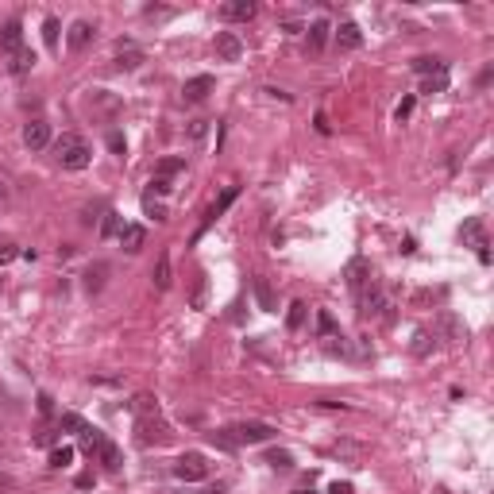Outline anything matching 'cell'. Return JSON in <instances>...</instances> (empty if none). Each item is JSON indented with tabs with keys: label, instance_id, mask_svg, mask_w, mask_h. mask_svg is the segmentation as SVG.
Listing matches in <instances>:
<instances>
[{
	"label": "cell",
	"instance_id": "obj_1",
	"mask_svg": "<svg viewBox=\"0 0 494 494\" xmlns=\"http://www.w3.org/2000/svg\"><path fill=\"white\" fill-rule=\"evenodd\" d=\"M54 158H59L62 170H85V166L93 163V147H89L85 136L66 132V136L54 139Z\"/></svg>",
	"mask_w": 494,
	"mask_h": 494
},
{
	"label": "cell",
	"instance_id": "obj_2",
	"mask_svg": "<svg viewBox=\"0 0 494 494\" xmlns=\"http://www.w3.org/2000/svg\"><path fill=\"white\" fill-rule=\"evenodd\" d=\"M170 436H174V433H170V425H166V421H163V417H136V440H139V444H147V448H151V444H170Z\"/></svg>",
	"mask_w": 494,
	"mask_h": 494
},
{
	"label": "cell",
	"instance_id": "obj_3",
	"mask_svg": "<svg viewBox=\"0 0 494 494\" xmlns=\"http://www.w3.org/2000/svg\"><path fill=\"white\" fill-rule=\"evenodd\" d=\"M205 475H209V460L201 452H185L174 460V479H182V483H201Z\"/></svg>",
	"mask_w": 494,
	"mask_h": 494
},
{
	"label": "cell",
	"instance_id": "obj_4",
	"mask_svg": "<svg viewBox=\"0 0 494 494\" xmlns=\"http://www.w3.org/2000/svg\"><path fill=\"white\" fill-rule=\"evenodd\" d=\"M460 240H464L467 247H479V263H491V251H486V224H483V216H471V220H464V228H460Z\"/></svg>",
	"mask_w": 494,
	"mask_h": 494
},
{
	"label": "cell",
	"instance_id": "obj_5",
	"mask_svg": "<svg viewBox=\"0 0 494 494\" xmlns=\"http://www.w3.org/2000/svg\"><path fill=\"white\" fill-rule=\"evenodd\" d=\"M274 433H278V429L267 425V421H243V425H236V429H232L236 444H267V440H271Z\"/></svg>",
	"mask_w": 494,
	"mask_h": 494
},
{
	"label": "cell",
	"instance_id": "obj_6",
	"mask_svg": "<svg viewBox=\"0 0 494 494\" xmlns=\"http://www.w3.org/2000/svg\"><path fill=\"white\" fill-rule=\"evenodd\" d=\"M344 274H348V290H351V294H363L367 286H375V282H378V278H375V267H371L367 259H351Z\"/></svg>",
	"mask_w": 494,
	"mask_h": 494
},
{
	"label": "cell",
	"instance_id": "obj_7",
	"mask_svg": "<svg viewBox=\"0 0 494 494\" xmlns=\"http://www.w3.org/2000/svg\"><path fill=\"white\" fill-rule=\"evenodd\" d=\"M23 50V28H20V20H8L4 28H0V54H20Z\"/></svg>",
	"mask_w": 494,
	"mask_h": 494
},
{
	"label": "cell",
	"instance_id": "obj_8",
	"mask_svg": "<svg viewBox=\"0 0 494 494\" xmlns=\"http://www.w3.org/2000/svg\"><path fill=\"white\" fill-rule=\"evenodd\" d=\"M47 143H50V124L47 120H31V124H23V147H28V151H43Z\"/></svg>",
	"mask_w": 494,
	"mask_h": 494
},
{
	"label": "cell",
	"instance_id": "obj_9",
	"mask_svg": "<svg viewBox=\"0 0 494 494\" xmlns=\"http://www.w3.org/2000/svg\"><path fill=\"white\" fill-rule=\"evenodd\" d=\"M436 332L448 340V344H460V340H467V325L455 313H440V320H436Z\"/></svg>",
	"mask_w": 494,
	"mask_h": 494
},
{
	"label": "cell",
	"instance_id": "obj_10",
	"mask_svg": "<svg viewBox=\"0 0 494 494\" xmlns=\"http://www.w3.org/2000/svg\"><path fill=\"white\" fill-rule=\"evenodd\" d=\"M255 0H228V4H224L220 8V16L228 23H247V20H255Z\"/></svg>",
	"mask_w": 494,
	"mask_h": 494
},
{
	"label": "cell",
	"instance_id": "obj_11",
	"mask_svg": "<svg viewBox=\"0 0 494 494\" xmlns=\"http://www.w3.org/2000/svg\"><path fill=\"white\" fill-rule=\"evenodd\" d=\"M213 85H216V81L209 78V74H197V78H189V81L182 85V97H185V101H194V105H197V101H205L209 93H213Z\"/></svg>",
	"mask_w": 494,
	"mask_h": 494
},
{
	"label": "cell",
	"instance_id": "obj_12",
	"mask_svg": "<svg viewBox=\"0 0 494 494\" xmlns=\"http://www.w3.org/2000/svg\"><path fill=\"white\" fill-rule=\"evenodd\" d=\"M66 43H70V50H74V54H78V50H85L89 43H93V23H89V20H74V23H70Z\"/></svg>",
	"mask_w": 494,
	"mask_h": 494
},
{
	"label": "cell",
	"instance_id": "obj_13",
	"mask_svg": "<svg viewBox=\"0 0 494 494\" xmlns=\"http://www.w3.org/2000/svg\"><path fill=\"white\" fill-rule=\"evenodd\" d=\"M143 243H147V228L143 224H124V228H120V247H124L127 255H136Z\"/></svg>",
	"mask_w": 494,
	"mask_h": 494
},
{
	"label": "cell",
	"instance_id": "obj_14",
	"mask_svg": "<svg viewBox=\"0 0 494 494\" xmlns=\"http://www.w3.org/2000/svg\"><path fill=\"white\" fill-rule=\"evenodd\" d=\"M216 54H220V62H240L243 43L236 39L232 31H220V35H216Z\"/></svg>",
	"mask_w": 494,
	"mask_h": 494
},
{
	"label": "cell",
	"instance_id": "obj_15",
	"mask_svg": "<svg viewBox=\"0 0 494 494\" xmlns=\"http://www.w3.org/2000/svg\"><path fill=\"white\" fill-rule=\"evenodd\" d=\"M336 47L340 50H359V47H363V31H359L351 20H344L336 28Z\"/></svg>",
	"mask_w": 494,
	"mask_h": 494
},
{
	"label": "cell",
	"instance_id": "obj_16",
	"mask_svg": "<svg viewBox=\"0 0 494 494\" xmlns=\"http://www.w3.org/2000/svg\"><path fill=\"white\" fill-rule=\"evenodd\" d=\"M89 112H93V116H97V112H108V116H112V112H120V97H112L105 89H93V93H89Z\"/></svg>",
	"mask_w": 494,
	"mask_h": 494
},
{
	"label": "cell",
	"instance_id": "obj_17",
	"mask_svg": "<svg viewBox=\"0 0 494 494\" xmlns=\"http://www.w3.org/2000/svg\"><path fill=\"white\" fill-rule=\"evenodd\" d=\"M97 464H105V471H120V464H124V455H120V448L112 444V440H101V448H97Z\"/></svg>",
	"mask_w": 494,
	"mask_h": 494
},
{
	"label": "cell",
	"instance_id": "obj_18",
	"mask_svg": "<svg viewBox=\"0 0 494 494\" xmlns=\"http://www.w3.org/2000/svg\"><path fill=\"white\" fill-rule=\"evenodd\" d=\"M413 74H421V78H436V74H448V62L436 59V54H425V59H413Z\"/></svg>",
	"mask_w": 494,
	"mask_h": 494
},
{
	"label": "cell",
	"instance_id": "obj_19",
	"mask_svg": "<svg viewBox=\"0 0 494 494\" xmlns=\"http://www.w3.org/2000/svg\"><path fill=\"white\" fill-rule=\"evenodd\" d=\"M329 31H332L329 20H313V23H309V50H313V54H317V50H325V43H329Z\"/></svg>",
	"mask_w": 494,
	"mask_h": 494
},
{
	"label": "cell",
	"instance_id": "obj_20",
	"mask_svg": "<svg viewBox=\"0 0 494 494\" xmlns=\"http://www.w3.org/2000/svg\"><path fill=\"white\" fill-rule=\"evenodd\" d=\"M139 62H143V50L136 47V43H120V54H116V66L120 70H136Z\"/></svg>",
	"mask_w": 494,
	"mask_h": 494
},
{
	"label": "cell",
	"instance_id": "obj_21",
	"mask_svg": "<svg viewBox=\"0 0 494 494\" xmlns=\"http://www.w3.org/2000/svg\"><path fill=\"white\" fill-rule=\"evenodd\" d=\"M35 62H39V59H35V50H28V47H23L20 54H12L8 70H12V74H16V78H23V74H28V70L35 66Z\"/></svg>",
	"mask_w": 494,
	"mask_h": 494
},
{
	"label": "cell",
	"instance_id": "obj_22",
	"mask_svg": "<svg viewBox=\"0 0 494 494\" xmlns=\"http://www.w3.org/2000/svg\"><path fill=\"white\" fill-rule=\"evenodd\" d=\"M105 278H108V263H93V267L85 271V290L97 294L101 286H105Z\"/></svg>",
	"mask_w": 494,
	"mask_h": 494
},
{
	"label": "cell",
	"instance_id": "obj_23",
	"mask_svg": "<svg viewBox=\"0 0 494 494\" xmlns=\"http://www.w3.org/2000/svg\"><path fill=\"white\" fill-rule=\"evenodd\" d=\"M151 278H155V290H170V255H158L155 271H151Z\"/></svg>",
	"mask_w": 494,
	"mask_h": 494
},
{
	"label": "cell",
	"instance_id": "obj_24",
	"mask_svg": "<svg viewBox=\"0 0 494 494\" xmlns=\"http://www.w3.org/2000/svg\"><path fill=\"white\" fill-rule=\"evenodd\" d=\"M182 170H185V158L182 155H170V158H163V163L155 166V178H166V182H170V178L182 174Z\"/></svg>",
	"mask_w": 494,
	"mask_h": 494
},
{
	"label": "cell",
	"instance_id": "obj_25",
	"mask_svg": "<svg viewBox=\"0 0 494 494\" xmlns=\"http://www.w3.org/2000/svg\"><path fill=\"white\" fill-rule=\"evenodd\" d=\"M132 409H136V417H155L158 413V398L155 394H136L132 398Z\"/></svg>",
	"mask_w": 494,
	"mask_h": 494
},
{
	"label": "cell",
	"instance_id": "obj_26",
	"mask_svg": "<svg viewBox=\"0 0 494 494\" xmlns=\"http://www.w3.org/2000/svg\"><path fill=\"white\" fill-rule=\"evenodd\" d=\"M305 317H309V305H305V301H294L290 313H286V329H290V332H301Z\"/></svg>",
	"mask_w": 494,
	"mask_h": 494
},
{
	"label": "cell",
	"instance_id": "obj_27",
	"mask_svg": "<svg viewBox=\"0 0 494 494\" xmlns=\"http://www.w3.org/2000/svg\"><path fill=\"white\" fill-rule=\"evenodd\" d=\"M70 464H74V448L70 444H54L50 448V467H59L62 471V467H70Z\"/></svg>",
	"mask_w": 494,
	"mask_h": 494
},
{
	"label": "cell",
	"instance_id": "obj_28",
	"mask_svg": "<svg viewBox=\"0 0 494 494\" xmlns=\"http://www.w3.org/2000/svg\"><path fill=\"white\" fill-rule=\"evenodd\" d=\"M59 429H66V433H74V436H85V433H89V425L81 421L78 413H62V417H59Z\"/></svg>",
	"mask_w": 494,
	"mask_h": 494
},
{
	"label": "cell",
	"instance_id": "obj_29",
	"mask_svg": "<svg viewBox=\"0 0 494 494\" xmlns=\"http://www.w3.org/2000/svg\"><path fill=\"white\" fill-rule=\"evenodd\" d=\"M317 329H320V336H325V340H336V336H340V329H336V320H332L329 309L317 313Z\"/></svg>",
	"mask_w": 494,
	"mask_h": 494
},
{
	"label": "cell",
	"instance_id": "obj_30",
	"mask_svg": "<svg viewBox=\"0 0 494 494\" xmlns=\"http://www.w3.org/2000/svg\"><path fill=\"white\" fill-rule=\"evenodd\" d=\"M59 31H62V23L54 20V16H47V20H43V43H47L50 50L59 47Z\"/></svg>",
	"mask_w": 494,
	"mask_h": 494
},
{
	"label": "cell",
	"instance_id": "obj_31",
	"mask_svg": "<svg viewBox=\"0 0 494 494\" xmlns=\"http://www.w3.org/2000/svg\"><path fill=\"white\" fill-rule=\"evenodd\" d=\"M255 298H259V305L267 313H274V294H271V286H267V278H255Z\"/></svg>",
	"mask_w": 494,
	"mask_h": 494
},
{
	"label": "cell",
	"instance_id": "obj_32",
	"mask_svg": "<svg viewBox=\"0 0 494 494\" xmlns=\"http://www.w3.org/2000/svg\"><path fill=\"white\" fill-rule=\"evenodd\" d=\"M209 436H213V444H216V448H224V452L240 448V444H236V436H232V429H220V433H209Z\"/></svg>",
	"mask_w": 494,
	"mask_h": 494
},
{
	"label": "cell",
	"instance_id": "obj_33",
	"mask_svg": "<svg viewBox=\"0 0 494 494\" xmlns=\"http://www.w3.org/2000/svg\"><path fill=\"white\" fill-rule=\"evenodd\" d=\"M444 89H448V74H436V78L421 81V93H444Z\"/></svg>",
	"mask_w": 494,
	"mask_h": 494
},
{
	"label": "cell",
	"instance_id": "obj_34",
	"mask_svg": "<svg viewBox=\"0 0 494 494\" xmlns=\"http://www.w3.org/2000/svg\"><path fill=\"white\" fill-rule=\"evenodd\" d=\"M429 348H433V336H429V332H417V336H413V356L425 359Z\"/></svg>",
	"mask_w": 494,
	"mask_h": 494
},
{
	"label": "cell",
	"instance_id": "obj_35",
	"mask_svg": "<svg viewBox=\"0 0 494 494\" xmlns=\"http://www.w3.org/2000/svg\"><path fill=\"white\" fill-rule=\"evenodd\" d=\"M267 464H271V467H282V471H286V467H294V455L278 448V452H267Z\"/></svg>",
	"mask_w": 494,
	"mask_h": 494
},
{
	"label": "cell",
	"instance_id": "obj_36",
	"mask_svg": "<svg viewBox=\"0 0 494 494\" xmlns=\"http://www.w3.org/2000/svg\"><path fill=\"white\" fill-rule=\"evenodd\" d=\"M143 213L151 216V220H166V209L155 201V197H143Z\"/></svg>",
	"mask_w": 494,
	"mask_h": 494
},
{
	"label": "cell",
	"instance_id": "obj_37",
	"mask_svg": "<svg viewBox=\"0 0 494 494\" xmlns=\"http://www.w3.org/2000/svg\"><path fill=\"white\" fill-rule=\"evenodd\" d=\"M120 228H124V224H120V216H116V213H105V224H101V236H120Z\"/></svg>",
	"mask_w": 494,
	"mask_h": 494
},
{
	"label": "cell",
	"instance_id": "obj_38",
	"mask_svg": "<svg viewBox=\"0 0 494 494\" xmlns=\"http://www.w3.org/2000/svg\"><path fill=\"white\" fill-rule=\"evenodd\" d=\"M170 189H174V185H170V182H166V178H151V185H147V197H166V194H170Z\"/></svg>",
	"mask_w": 494,
	"mask_h": 494
},
{
	"label": "cell",
	"instance_id": "obj_39",
	"mask_svg": "<svg viewBox=\"0 0 494 494\" xmlns=\"http://www.w3.org/2000/svg\"><path fill=\"white\" fill-rule=\"evenodd\" d=\"M409 116H413V97H402V105L394 108V120H398V124H406Z\"/></svg>",
	"mask_w": 494,
	"mask_h": 494
},
{
	"label": "cell",
	"instance_id": "obj_40",
	"mask_svg": "<svg viewBox=\"0 0 494 494\" xmlns=\"http://www.w3.org/2000/svg\"><path fill=\"white\" fill-rule=\"evenodd\" d=\"M105 143H108V151H112V155H124V151H127V143H124V136H120V132H108Z\"/></svg>",
	"mask_w": 494,
	"mask_h": 494
},
{
	"label": "cell",
	"instance_id": "obj_41",
	"mask_svg": "<svg viewBox=\"0 0 494 494\" xmlns=\"http://www.w3.org/2000/svg\"><path fill=\"white\" fill-rule=\"evenodd\" d=\"M16 255H20V251H16V243H12V240H0V267H4V263H12Z\"/></svg>",
	"mask_w": 494,
	"mask_h": 494
},
{
	"label": "cell",
	"instance_id": "obj_42",
	"mask_svg": "<svg viewBox=\"0 0 494 494\" xmlns=\"http://www.w3.org/2000/svg\"><path fill=\"white\" fill-rule=\"evenodd\" d=\"M205 127H209V120H194V124H189V139H205Z\"/></svg>",
	"mask_w": 494,
	"mask_h": 494
},
{
	"label": "cell",
	"instance_id": "obj_43",
	"mask_svg": "<svg viewBox=\"0 0 494 494\" xmlns=\"http://www.w3.org/2000/svg\"><path fill=\"white\" fill-rule=\"evenodd\" d=\"M39 413H43V417L54 413V398H50V394H39Z\"/></svg>",
	"mask_w": 494,
	"mask_h": 494
},
{
	"label": "cell",
	"instance_id": "obj_44",
	"mask_svg": "<svg viewBox=\"0 0 494 494\" xmlns=\"http://www.w3.org/2000/svg\"><path fill=\"white\" fill-rule=\"evenodd\" d=\"M205 305V274L197 278V290H194V309H201Z\"/></svg>",
	"mask_w": 494,
	"mask_h": 494
},
{
	"label": "cell",
	"instance_id": "obj_45",
	"mask_svg": "<svg viewBox=\"0 0 494 494\" xmlns=\"http://www.w3.org/2000/svg\"><path fill=\"white\" fill-rule=\"evenodd\" d=\"M329 494H356V486H351V483H340V479H336V483L329 486Z\"/></svg>",
	"mask_w": 494,
	"mask_h": 494
},
{
	"label": "cell",
	"instance_id": "obj_46",
	"mask_svg": "<svg viewBox=\"0 0 494 494\" xmlns=\"http://www.w3.org/2000/svg\"><path fill=\"white\" fill-rule=\"evenodd\" d=\"M50 440H54V433H50V429H39V433H35V444H50Z\"/></svg>",
	"mask_w": 494,
	"mask_h": 494
},
{
	"label": "cell",
	"instance_id": "obj_47",
	"mask_svg": "<svg viewBox=\"0 0 494 494\" xmlns=\"http://www.w3.org/2000/svg\"><path fill=\"white\" fill-rule=\"evenodd\" d=\"M74 483H78V486H81V491H89V486H93V475H89V471H85V475H78V479H74Z\"/></svg>",
	"mask_w": 494,
	"mask_h": 494
},
{
	"label": "cell",
	"instance_id": "obj_48",
	"mask_svg": "<svg viewBox=\"0 0 494 494\" xmlns=\"http://www.w3.org/2000/svg\"><path fill=\"white\" fill-rule=\"evenodd\" d=\"M4 197H8V185H4V182H0V201H4Z\"/></svg>",
	"mask_w": 494,
	"mask_h": 494
},
{
	"label": "cell",
	"instance_id": "obj_49",
	"mask_svg": "<svg viewBox=\"0 0 494 494\" xmlns=\"http://www.w3.org/2000/svg\"><path fill=\"white\" fill-rule=\"evenodd\" d=\"M0 486H12V479H8V475H0Z\"/></svg>",
	"mask_w": 494,
	"mask_h": 494
},
{
	"label": "cell",
	"instance_id": "obj_50",
	"mask_svg": "<svg viewBox=\"0 0 494 494\" xmlns=\"http://www.w3.org/2000/svg\"><path fill=\"white\" fill-rule=\"evenodd\" d=\"M201 494H220V491H201Z\"/></svg>",
	"mask_w": 494,
	"mask_h": 494
},
{
	"label": "cell",
	"instance_id": "obj_51",
	"mask_svg": "<svg viewBox=\"0 0 494 494\" xmlns=\"http://www.w3.org/2000/svg\"><path fill=\"white\" fill-rule=\"evenodd\" d=\"M294 494H313V491H294Z\"/></svg>",
	"mask_w": 494,
	"mask_h": 494
}]
</instances>
